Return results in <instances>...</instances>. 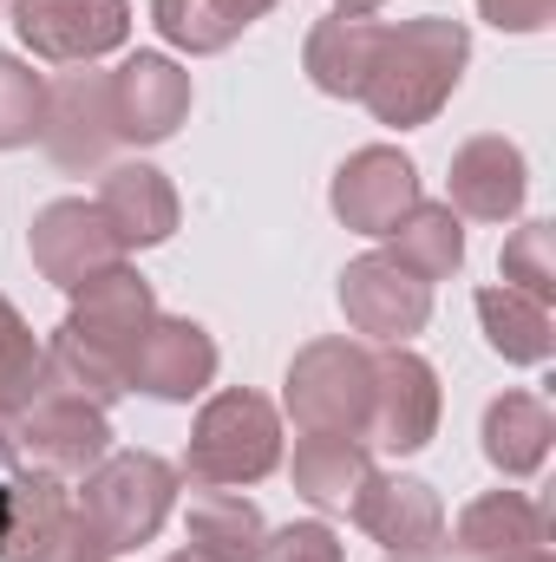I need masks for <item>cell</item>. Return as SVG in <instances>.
<instances>
[{
  "label": "cell",
  "instance_id": "obj_26",
  "mask_svg": "<svg viewBox=\"0 0 556 562\" xmlns=\"http://www.w3.org/2000/svg\"><path fill=\"white\" fill-rule=\"evenodd\" d=\"M151 20L157 33L190 53V59H210V53H230L243 40V20L223 7V0H151Z\"/></svg>",
  "mask_w": 556,
  "mask_h": 562
},
{
  "label": "cell",
  "instance_id": "obj_16",
  "mask_svg": "<svg viewBox=\"0 0 556 562\" xmlns=\"http://www.w3.org/2000/svg\"><path fill=\"white\" fill-rule=\"evenodd\" d=\"M157 321V294H151V281L138 269H105L99 281H86V288H73V314L59 321L66 334H79L86 347H99V353H112L119 367L132 360V347H138V334Z\"/></svg>",
  "mask_w": 556,
  "mask_h": 562
},
{
  "label": "cell",
  "instance_id": "obj_31",
  "mask_svg": "<svg viewBox=\"0 0 556 562\" xmlns=\"http://www.w3.org/2000/svg\"><path fill=\"white\" fill-rule=\"evenodd\" d=\"M40 562H112V550H105L99 524L73 504V510H66V524H59V537L46 543V557H40Z\"/></svg>",
  "mask_w": 556,
  "mask_h": 562
},
{
  "label": "cell",
  "instance_id": "obj_8",
  "mask_svg": "<svg viewBox=\"0 0 556 562\" xmlns=\"http://www.w3.org/2000/svg\"><path fill=\"white\" fill-rule=\"evenodd\" d=\"M26 249H33V269L53 281V288H66V294L125 262V243L112 236V223H105L99 203H86V196L46 203V210L33 216V229H26Z\"/></svg>",
  "mask_w": 556,
  "mask_h": 562
},
{
  "label": "cell",
  "instance_id": "obj_6",
  "mask_svg": "<svg viewBox=\"0 0 556 562\" xmlns=\"http://www.w3.org/2000/svg\"><path fill=\"white\" fill-rule=\"evenodd\" d=\"M13 33L33 59L99 66L132 40V0H13Z\"/></svg>",
  "mask_w": 556,
  "mask_h": 562
},
{
  "label": "cell",
  "instance_id": "obj_25",
  "mask_svg": "<svg viewBox=\"0 0 556 562\" xmlns=\"http://www.w3.org/2000/svg\"><path fill=\"white\" fill-rule=\"evenodd\" d=\"M478 327L491 340L498 360L511 367H544L556 353V321L544 301L518 294V288H478Z\"/></svg>",
  "mask_w": 556,
  "mask_h": 562
},
{
  "label": "cell",
  "instance_id": "obj_19",
  "mask_svg": "<svg viewBox=\"0 0 556 562\" xmlns=\"http://www.w3.org/2000/svg\"><path fill=\"white\" fill-rule=\"evenodd\" d=\"M380 40H387V26H380V20L327 13V20H314V26H308L301 72H308V79H314V92H327V99H360V92H367V79H374Z\"/></svg>",
  "mask_w": 556,
  "mask_h": 562
},
{
  "label": "cell",
  "instance_id": "obj_13",
  "mask_svg": "<svg viewBox=\"0 0 556 562\" xmlns=\"http://www.w3.org/2000/svg\"><path fill=\"white\" fill-rule=\"evenodd\" d=\"M347 517L387 550L393 562L407 557H432L438 543H445V504H438V491L425 484V477H400V471H374L360 491H354V504H347Z\"/></svg>",
  "mask_w": 556,
  "mask_h": 562
},
{
  "label": "cell",
  "instance_id": "obj_28",
  "mask_svg": "<svg viewBox=\"0 0 556 562\" xmlns=\"http://www.w3.org/2000/svg\"><path fill=\"white\" fill-rule=\"evenodd\" d=\"M504 288H518V294H531V301H556V236L544 216H531V223H518L511 236H504Z\"/></svg>",
  "mask_w": 556,
  "mask_h": 562
},
{
  "label": "cell",
  "instance_id": "obj_21",
  "mask_svg": "<svg viewBox=\"0 0 556 562\" xmlns=\"http://www.w3.org/2000/svg\"><path fill=\"white\" fill-rule=\"evenodd\" d=\"M40 393L46 400H79V406H99V413H112L132 386H125V367L112 360V353H99V347H86L79 334H53V340H40Z\"/></svg>",
  "mask_w": 556,
  "mask_h": 562
},
{
  "label": "cell",
  "instance_id": "obj_3",
  "mask_svg": "<svg viewBox=\"0 0 556 562\" xmlns=\"http://www.w3.org/2000/svg\"><path fill=\"white\" fill-rule=\"evenodd\" d=\"M367 406H374V353L347 334L308 340L288 360V386H281V413L294 431H341V438H367Z\"/></svg>",
  "mask_w": 556,
  "mask_h": 562
},
{
  "label": "cell",
  "instance_id": "obj_24",
  "mask_svg": "<svg viewBox=\"0 0 556 562\" xmlns=\"http://www.w3.org/2000/svg\"><path fill=\"white\" fill-rule=\"evenodd\" d=\"M387 262H400L419 281L458 276L465 269V216L452 203H425L419 196L413 210L400 216V229L387 236Z\"/></svg>",
  "mask_w": 556,
  "mask_h": 562
},
{
  "label": "cell",
  "instance_id": "obj_23",
  "mask_svg": "<svg viewBox=\"0 0 556 562\" xmlns=\"http://www.w3.org/2000/svg\"><path fill=\"white\" fill-rule=\"evenodd\" d=\"M478 438H485V458H491L504 477H531V471H544V458H551L556 419L537 393H498V400L485 406Z\"/></svg>",
  "mask_w": 556,
  "mask_h": 562
},
{
  "label": "cell",
  "instance_id": "obj_17",
  "mask_svg": "<svg viewBox=\"0 0 556 562\" xmlns=\"http://www.w3.org/2000/svg\"><path fill=\"white\" fill-rule=\"evenodd\" d=\"M99 216L112 223V236L125 243V256L132 249H157V243L177 236V190L144 157L105 164V177H99Z\"/></svg>",
  "mask_w": 556,
  "mask_h": 562
},
{
  "label": "cell",
  "instance_id": "obj_20",
  "mask_svg": "<svg viewBox=\"0 0 556 562\" xmlns=\"http://www.w3.org/2000/svg\"><path fill=\"white\" fill-rule=\"evenodd\" d=\"M288 477H294V497H301V504L341 517V510L354 504V491L374 477V451H367V438L301 431V438H294V464H288Z\"/></svg>",
  "mask_w": 556,
  "mask_h": 562
},
{
  "label": "cell",
  "instance_id": "obj_12",
  "mask_svg": "<svg viewBox=\"0 0 556 562\" xmlns=\"http://www.w3.org/2000/svg\"><path fill=\"white\" fill-rule=\"evenodd\" d=\"M341 314H347L354 334H367L380 347H407L432 321V281L407 276L387 256H360V262L341 269Z\"/></svg>",
  "mask_w": 556,
  "mask_h": 562
},
{
  "label": "cell",
  "instance_id": "obj_14",
  "mask_svg": "<svg viewBox=\"0 0 556 562\" xmlns=\"http://www.w3.org/2000/svg\"><path fill=\"white\" fill-rule=\"evenodd\" d=\"M531 196V164L524 150L498 132L485 138H465L452 150V170H445V203L471 223H511Z\"/></svg>",
  "mask_w": 556,
  "mask_h": 562
},
{
  "label": "cell",
  "instance_id": "obj_10",
  "mask_svg": "<svg viewBox=\"0 0 556 562\" xmlns=\"http://www.w3.org/2000/svg\"><path fill=\"white\" fill-rule=\"evenodd\" d=\"M438 373L413 347H380L374 353V406H367V445L380 451H425L438 431Z\"/></svg>",
  "mask_w": 556,
  "mask_h": 562
},
{
  "label": "cell",
  "instance_id": "obj_11",
  "mask_svg": "<svg viewBox=\"0 0 556 562\" xmlns=\"http://www.w3.org/2000/svg\"><path fill=\"white\" fill-rule=\"evenodd\" d=\"M210 380H216V340L190 314H157L125 360V386L164 406H190L197 393H210Z\"/></svg>",
  "mask_w": 556,
  "mask_h": 562
},
{
  "label": "cell",
  "instance_id": "obj_27",
  "mask_svg": "<svg viewBox=\"0 0 556 562\" xmlns=\"http://www.w3.org/2000/svg\"><path fill=\"white\" fill-rule=\"evenodd\" d=\"M40 400V334L20 321V307L0 294V413L20 419Z\"/></svg>",
  "mask_w": 556,
  "mask_h": 562
},
{
  "label": "cell",
  "instance_id": "obj_22",
  "mask_svg": "<svg viewBox=\"0 0 556 562\" xmlns=\"http://www.w3.org/2000/svg\"><path fill=\"white\" fill-rule=\"evenodd\" d=\"M184 537H190V557L203 562H263L269 524L243 491H197L190 517H184Z\"/></svg>",
  "mask_w": 556,
  "mask_h": 562
},
{
  "label": "cell",
  "instance_id": "obj_34",
  "mask_svg": "<svg viewBox=\"0 0 556 562\" xmlns=\"http://www.w3.org/2000/svg\"><path fill=\"white\" fill-rule=\"evenodd\" d=\"M387 0H334V13H354V20H367V13H380Z\"/></svg>",
  "mask_w": 556,
  "mask_h": 562
},
{
  "label": "cell",
  "instance_id": "obj_2",
  "mask_svg": "<svg viewBox=\"0 0 556 562\" xmlns=\"http://www.w3.org/2000/svg\"><path fill=\"white\" fill-rule=\"evenodd\" d=\"M276 464H281L276 400H263V393H249V386H230V393L203 400L177 477H190V491H249V484H263Z\"/></svg>",
  "mask_w": 556,
  "mask_h": 562
},
{
  "label": "cell",
  "instance_id": "obj_7",
  "mask_svg": "<svg viewBox=\"0 0 556 562\" xmlns=\"http://www.w3.org/2000/svg\"><path fill=\"white\" fill-rule=\"evenodd\" d=\"M112 451V425L99 406H79V400H33L20 419H13V458L26 471H46L59 484L73 477H92Z\"/></svg>",
  "mask_w": 556,
  "mask_h": 562
},
{
  "label": "cell",
  "instance_id": "obj_30",
  "mask_svg": "<svg viewBox=\"0 0 556 562\" xmlns=\"http://www.w3.org/2000/svg\"><path fill=\"white\" fill-rule=\"evenodd\" d=\"M263 562H347V557H341V537L327 524H288V530H269Z\"/></svg>",
  "mask_w": 556,
  "mask_h": 562
},
{
  "label": "cell",
  "instance_id": "obj_35",
  "mask_svg": "<svg viewBox=\"0 0 556 562\" xmlns=\"http://www.w3.org/2000/svg\"><path fill=\"white\" fill-rule=\"evenodd\" d=\"M164 562H203V557H190V550H177V557H164Z\"/></svg>",
  "mask_w": 556,
  "mask_h": 562
},
{
  "label": "cell",
  "instance_id": "obj_29",
  "mask_svg": "<svg viewBox=\"0 0 556 562\" xmlns=\"http://www.w3.org/2000/svg\"><path fill=\"white\" fill-rule=\"evenodd\" d=\"M40 105H46V79L26 59L0 53V150L40 138Z\"/></svg>",
  "mask_w": 556,
  "mask_h": 562
},
{
  "label": "cell",
  "instance_id": "obj_15",
  "mask_svg": "<svg viewBox=\"0 0 556 562\" xmlns=\"http://www.w3.org/2000/svg\"><path fill=\"white\" fill-rule=\"evenodd\" d=\"M190 119V72L170 53H132L112 72V125L119 144H164Z\"/></svg>",
  "mask_w": 556,
  "mask_h": 562
},
{
  "label": "cell",
  "instance_id": "obj_33",
  "mask_svg": "<svg viewBox=\"0 0 556 562\" xmlns=\"http://www.w3.org/2000/svg\"><path fill=\"white\" fill-rule=\"evenodd\" d=\"M223 7H230V13H236V20H243V26H249V20H263V13H269V7H276V0H223Z\"/></svg>",
  "mask_w": 556,
  "mask_h": 562
},
{
  "label": "cell",
  "instance_id": "obj_18",
  "mask_svg": "<svg viewBox=\"0 0 556 562\" xmlns=\"http://www.w3.org/2000/svg\"><path fill=\"white\" fill-rule=\"evenodd\" d=\"M551 543V524L544 510L524 497V491H485L458 510V530H452V550L465 562H524Z\"/></svg>",
  "mask_w": 556,
  "mask_h": 562
},
{
  "label": "cell",
  "instance_id": "obj_32",
  "mask_svg": "<svg viewBox=\"0 0 556 562\" xmlns=\"http://www.w3.org/2000/svg\"><path fill=\"white\" fill-rule=\"evenodd\" d=\"M478 13L498 33H544L556 20V0H478Z\"/></svg>",
  "mask_w": 556,
  "mask_h": 562
},
{
  "label": "cell",
  "instance_id": "obj_5",
  "mask_svg": "<svg viewBox=\"0 0 556 562\" xmlns=\"http://www.w3.org/2000/svg\"><path fill=\"white\" fill-rule=\"evenodd\" d=\"M40 144L59 170L86 177L105 170L119 150V125H112V72L73 66L59 79H46V105H40Z\"/></svg>",
  "mask_w": 556,
  "mask_h": 562
},
{
  "label": "cell",
  "instance_id": "obj_9",
  "mask_svg": "<svg viewBox=\"0 0 556 562\" xmlns=\"http://www.w3.org/2000/svg\"><path fill=\"white\" fill-rule=\"evenodd\" d=\"M334 216L354 229V236H374L387 243L400 229V216L419 203V170L400 144H360L341 170H334V190H327Z\"/></svg>",
  "mask_w": 556,
  "mask_h": 562
},
{
  "label": "cell",
  "instance_id": "obj_1",
  "mask_svg": "<svg viewBox=\"0 0 556 562\" xmlns=\"http://www.w3.org/2000/svg\"><path fill=\"white\" fill-rule=\"evenodd\" d=\"M465 66H471L465 20H452V13L400 20L380 40V59H374V79H367L360 105L380 125H393V132H419V125H432L445 112V99L458 92Z\"/></svg>",
  "mask_w": 556,
  "mask_h": 562
},
{
  "label": "cell",
  "instance_id": "obj_4",
  "mask_svg": "<svg viewBox=\"0 0 556 562\" xmlns=\"http://www.w3.org/2000/svg\"><path fill=\"white\" fill-rule=\"evenodd\" d=\"M79 484H86V491H79V510L99 524L105 550L125 557V550H138V543H151V537L164 530V517H170L184 477H177V464L157 458V451H105V464H99L92 477H79Z\"/></svg>",
  "mask_w": 556,
  "mask_h": 562
}]
</instances>
